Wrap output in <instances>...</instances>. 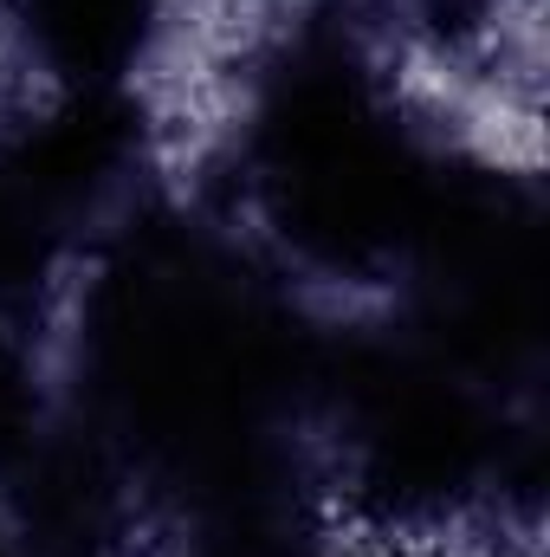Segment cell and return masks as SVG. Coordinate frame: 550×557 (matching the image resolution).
Returning <instances> with one entry per match:
<instances>
[{
    "mask_svg": "<svg viewBox=\"0 0 550 557\" xmlns=\"http://www.w3.org/2000/svg\"><path fill=\"white\" fill-rule=\"evenodd\" d=\"M59 98V78L39 52V39L26 33V20L0 0V149L20 137L26 124H39Z\"/></svg>",
    "mask_w": 550,
    "mask_h": 557,
    "instance_id": "6da1fadb",
    "label": "cell"
}]
</instances>
